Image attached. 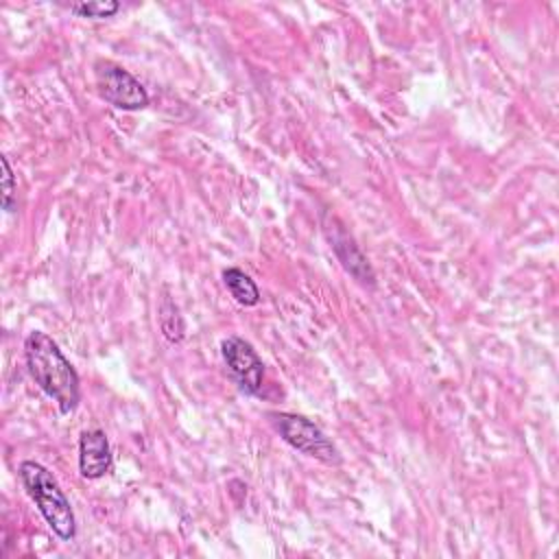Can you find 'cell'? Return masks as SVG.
Here are the masks:
<instances>
[{
	"label": "cell",
	"mask_w": 559,
	"mask_h": 559,
	"mask_svg": "<svg viewBox=\"0 0 559 559\" xmlns=\"http://www.w3.org/2000/svg\"><path fill=\"white\" fill-rule=\"evenodd\" d=\"M24 358L31 378L59 406V411L63 415L76 411L81 402L79 373L46 332L33 330L24 338Z\"/></svg>",
	"instance_id": "cell-1"
},
{
	"label": "cell",
	"mask_w": 559,
	"mask_h": 559,
	"mask_svg": "<svg viewBox=\"0 0 559 559\" xmlns=\"http://www.w3.org/2000/svg\"><path fill=\"white\" fill-rule=\"evenodd\" d=\"M17 474L26 493L37 504L50 531L63 542L74 539L76 535L74 511L63 489L59 487L57 478L37 461H22Z\"/></svg>",
	"instance_id": "cell-2"
},
{
	"label": "cell",
	"mask_w": 559,
	"mask_h": 559,
	"mask_svg": "<svg viewBox=\"0 0 559 559\" xmlns=\"http://www.w3.org/2000/svg\"><path fill=\"white\" fill-rule=\"evenodd\" d=\"M266 417L273 424V428L280 432V437L297 452L312 456L328 465L341 463V454H338L336 445L308 417L297 415V413H284V411L266 413Z\"/></svg>",
	"instance_id": "cell-3"
},
{
	"label": "cell",
	"mask_w": 559,
	"mask_h": 559,
	"mask_svg": "<svg viewBox=\"0 0 559 559\" xmlns=\"http://www.w3.org/2000/svg\"><path fill=\"white\" fill-rule=\"evenodd\" d=\"M94 85L100 98L114 105L116 109L135 111L148 105V94L144 85L129 70L114 61L98 59L94 63Z\"/></svg>",
	"instance_id": "cell-4"
},
{
	"label": "cell",
	"mask_w": 559,
	"mask_h": 559,
	"mask_svg": "<svg viewBox=\"0 0 559 559\" xmlns=\"http://www.w3.org/2000/svg\"><path fill=\"white\" fill-rule=\"evenodd\" d=\"M221 354L238 389L247 395H260L264 386V362L253 345L240 336H227L221 343Z\"/></svg>",
	"instance_id": "cell-5"
},
{
	"label": "cell",
	"mask_w": 559,
	"mask_h": 559,
	"mask_svg": "<svg viewBox=\"0 0 559 559\" xmlns=\"http://www.w3.org/2000/svg\"><path fill=\"white\" fill-rule=\"evenodd\" d=\"M111 469L109 439L100 428L83 430L79 437V472L87 480L103 478Z\"/></svg>",
	"instance_id": "cell-6"
},
{
	"label": "cell",
	"mask_w": 559,
	"mask_h": 559,
	"mask_svg": "<svg viewBox=\"0 0 559 559\" xmlns=\"http://www.w3.org/2000/svg\"><path fill=\"white\" fill-rule=\"evenodd\" d=\"M223 282L229 290V295L240 304V306H258L260 304V288L255 282L236 266H229L223 271Z\"/></svg>",
	"instance_id": "cell-7"
},
{
	"label": "cell",
	"mask_w": 559,
	"mask_h": 559,
	"mask_svg": "<svg viewBox=\"0 0 559 559\" xmlns=\"http://www.w3.org/2000/svg\"><path fill=\"white\" fill-rule=\"evenodd\" d=\"M70 11L79 17H90V20H105L114 17L120 11V2L116 0H90V2H76L70 4Z\"/></svg>",
	"instance_id": "cell-8"
},
{
	"label": "cell",
	"mask_w": 559,
	"mask_h": 559,
	"mask_svg": "<svg viewBox=\"0 0 559 559\" xmlns=\"http://www.w3.org/2000/svg\"><path fill=\"white\" fill-rule=\"evenodd\" d=\"M2 207L7 210V212H13L15 210V175H13V170H11V164H9V159L2 155Z\"/></svg>",
	"instance_id": "cell-9"
}]
</instances>
